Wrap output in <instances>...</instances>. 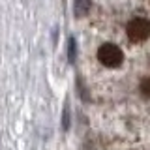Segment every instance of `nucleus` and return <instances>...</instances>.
<instances>
[{"mask_svg": "<svg viewBox=\"0 0 150 150\" xmlns=\"http://www.w3.org/2000/svg\"><path fill=\"white\" fill-rule=\"evenodd\" d=\"M148 2H150V0H148Z\"/></svg>", "mask_w": 150, "mask_h": 150, "instance_id": "nucleus-7", "label": "nucleus"}, {"mask_svg": "<svg viewBox=\"0 0 150 150\" xmlns=\"http://www.w3.org/2000/svg\"><path fill=\"white\" fill-rule=\"evenodd\" d=\"M68 60L69 64H75V60H77V41H75V38L68 40Z\"/></svg>", "mask_w": 150, "mask_h": 150, "instance_id": "nucleus-4", "label": "nucleus"}, {"mask_svg": "<svg viewBox=\"0 0 150 150\" xmlns=\"http://www.w3.org/2000/svg\"><path fill=\"white\" fill-rule=\"evenodd\" d=\"M139 92L143 94L144 98H148V100H150V77L141 79V83H139Z\"/></svg>", "mask_w": 150, "mask_h": 150, "instance_id": "nucleus-5", "label": "nucleus"}, {"mask_svg": "<svg viewBox=\"0 0 150 150\" xmlns=\"http://www.w3.org/2000/svg\"><path fill=\"white\" fill-rule=\"evenodd\" d=\"M126 34H128L129 41L133 43H141V41L150 38V21L146 17H133L126 25Z\"/></svg>", "mask_w": 150, "mask_h": 150, "instance_id": "nucleus-2", "label": "nucleus"}, {"mask_svg": "<svg viewBox=\"0 0 150 150\" xmlns=\"http://www.w3.org/2000/svg\"><path fill=\"white\" fill-rule=\"evenodd\" d=\"M62 126H64V129H68V128H69V107H68V103H66V107H64V118H62Z\"/></svg>", "mask_w": 150, "mask_h": 150, "instance_id": "nucleus-6", "label": "nucleus"}, {"mask_svg": "<svg viewBox=\"0 0 150 150\" xmlns=\"http://www.w3.org/2000/svg\"><path fill=\"white\" fill-rule=\"evenodd\" d=\"M92 0H73V15L77 19H83L90 13Z\"/></svg>", "mask_w": 150, "mask_h": 150, "instance_id": "nucleus-3", "label": "nucleus"}, {"mask_svg": "<svg viewBox=\"0 0 150 150\" xmlns=\"http://www.w3.org/2000/svg\"><path fill=\"white\" fill-rule=\"evenodd\" d=\"M98 62L103 64L105 68H120L122 62H124V53H122V49L116 43H111V41H105V43L100 45V49H98Z\"/></svg>", "mask_w": 150, "mask_h": 150, "instance_id": "nucleus-1", "label": "nucleus"}]
</instances>
